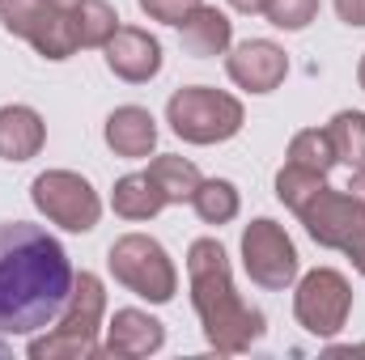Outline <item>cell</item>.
<instances>
[{
	"label": "cell",
	"instance_id": "cell-1",
	"mask_svg": "<svg viewBox=\"0 0 365 360\" xmlns=\"http://www.w3.org/2000/svg\"><path fill=\"white\" fill-rule=\"evenodd\" d=\"M64 246L26 221L0 225V335H34L60 318L73 292Z\"/></svg>",
	"mask_w": 365,
	"mask_h": 360
},
{
	"label": "cell",
	"instance_id": "cell-2",
	"mask_svg": "<svg viewBox=\"0 0 365 360\" xmlns=\"http://www.w3.org/2000/svg\"><path fill=\"white\" fill-rule=\"evenodd\" d=\"M187 280H191V301H195V314L204 322V335L217 352H225V356L247 352L264 335V314L234 292L230 259H225V246L217 238H195L191 242Z\"/></svg>",
	"mask_w": 365,
	"mask_h": 360
},
{
	"label": "cell",
	"instance_id": "cell-3",
	"mask_svg": "<svg viewBox=\"0 0 365 360\" xmlns=\"http://www.w3.org/2000/svg\"><path fill=\"white\" fill-rule=\"evenodd\" d=\"M102 309H106V292H102V280L81 271L73 280V292H68V305L60 309V327L47 331L43 339L30 344V356L34 360H90L98 356V322H102Z\"/></svg>",
	"mask_w": 365,
	"mask_h": 360
},
{
	"label": "cell",
	"instance_id": "cell-4",
	"mask_svg": "<svg viewBox=\"0 0 365 360\" xmlns=\"http://www.w3.org/2000/svg\"><path fill=\"white\" fill-rule=\"evenodd\" d=\"M166 123L187 144H221L242 132V102L208 85H187L166 102Z\"/></svg>",
	"mask_w": 365,
	"mask_h": 360
},
{
	"label": "cell",
	"instance_id": "cell-5",
	"mask_svg": "<svg viewBox=\"0 0 365 360\" xmlns=\"http://www.w3.org/2000/svg\"><path fill=\"white\" fill-rule=\"evenodd\" d=\"M106 263H110V275H115L128 292H136V297H145V301H153V305H166V301L175 297V288H179V275H175L170 255L162 250V242H153V238H145V233L119 238V242L110 246Z\"/></svg>",
	"mask_w": 365,
	"mask_h": 360
},
{
	"label": "cell",
	"instance_id": "cell-6",
	"mask_svg": "<svg viewBox=\"0 0 365 360\" xmlns=\"http://www.w3.org/2000/svg\"><path fill=\"white\" fill-rule=\"evenodd\" d=\"M0 21L47 60H68L77 51L73 13L64 0H0Z\"/></svg>",
	"mask_w": 365,
	"mask_h": 360
},
{
	"label": "cell",
	"instance_id": "cell-7",
	"mask_svg": "<svg viewBox=\"0 0 365 360\" xmlns=\"http://www.w3.org/2000/svg\"><path fill=\"white\" fill-rule=\"evenodd\" d=\"M302 225H306V233L319 242V246H327V250H344L349 259H357L365 250V203L361 199H353L349 191H331V186H323L302 212Z\"/></svg>",
	"mask_w": 365,
	"mask_h": 360
},
{
	"label": "cell",
	"instance_id": "cell-8",
	"mask_svg": "<svg viewBox=\"0 0 365 360\" xmlns=\"http://www.w3.org/2000/svg\"><path fill=\"white\" fill-rule=\"evenodd\" d=\"M30 199H34V208L51 225H60L68 233H90L93 225H98V216H102L98 191L81 174H73V170H47V174H38L34 186H30Z\"/></svg>",
	"mask_w": 365,
	"mask_h": 360
},
{
	"label": "cell",
	"instance_id": "cell-9",
	"mask_svg": "<svg viewBox=\"0 0 365 360\" xmlns=\"http://www.w3.org/2000/svg\"><path fill=\"white\" fill-rule=\"evenodd\" d=\"M353 309V288L340 271L314 268L310 275H302L297 297H293V314L310 335H336L349 322Z\"/></svg>",
	"mask_w": 365,
	"mask_h": 360
},
{
	"label": "cell",
	"instance_id": "cell-10",
	"mask_svg": "<svg viewBox=\"0 0 365 360\" xmlns=\"http://www.w3.org/2000/svg\"><path fill=\"white\" fill-rule=\"evenodd\" d=\"M242 268L259 288H289L297 280V250L276 221H251L242 233Z\"/></svg>",
	"mask_w": 365,
	"mask_h": 360
},
{
	"label": "cell",
	"instance_id": "cell-11",
	"mask_svg": "<svg viewBox=\"0 0 365 360\" xmlns=\"http://www.w3.org/2000/svg\"><path fill=\"white\" fill-rule=\"evenodd\" d=\"M102 51H106V68L128 85H145V81H153L162 73V43L149 30L119 26Z\"/></svg>",
	"mask_w": 365,
	"mask_h": 360
},
{
	"label": "cell",
	"instance_id": "cell-12",
	"mask_svg": "<svg viewBox=\"0 0 365 360\" xmlns=\"http://www.w3.org/2000/svg\"><path fill=\"white\" fill-rule=\"evenodd\" d=\"M225 73H230V81L242 85V90L272 93L276 85L284 81V73H289V55H284L276 43H268V38H247V43H238V47L230 51Z\"/></svg>",
	"mask_w": 365,
	"mask_h": 360
},
{
	"label": "cell",
	"instance_id": "cell-13",
	"mask_svg": "<svg viewBox=\"0 0 365 360\" xmlns=\"http://www.w3.org/2000/svg\"><path fill=\"white\" fill-rule=\"evenodd\" d=\"M162 344H166V327L158 318H149L140 309H115V318L106 327L102 352L106 356L136 360V356H149V352H162Z\"/></svg>",
	"mask_w": 365,
	"mask_h": 360
},
{
	"label": "cell",
	"instance_id": "cell-14",
	"mask_svg": "<svg viewBox=\"0 0 365 360\" xmlns=\"http://www.w3.org/2000/svg\"><path fill=\"white\" fill-rule=\"evenodd\" d=\"M106 144H110L119 157H132V162L149 157L153 144H158V123H153V115H149L145 106H119V110H110V119H106Z\"/></svg>",
	"mask_w": 365,
	"mask_h": 360
},
{
	"label": "cell",
	"instance_id": "cell-15",
	"mask_svg": "<svg viewBox=\"0 0 365 360\" xmlns=\"http://www.w3.org/2000/svg\"><path fill=\"white\" fill-rule=\"evenodd\" d=\"M179 38H182V51L195 55V60H208V55H221L234 38V21L208 4L191 9L187 17L179 21Z\"/></svg>",
	"mask_w": 365,
	"mask_h": 360
},
{
	"label": "cell",
	"instance_id": "cell-16",
	"mask_svg": "<svg viewBox=\"0 0 365 360\" xmlns=\"http://www.w3.org/2000/svg\"><path fill=\"white\" fill-rule=\"evenodd\" d=\"M47 140V127L38 110L30 106H0V157L4 162H30Z\"/></svg>",
	"mask_w": 365,
	"mask_h": 360
},
{
	"label": "cell",
	"instance_id": "cell-17",
	"mask_svg": "<svg viewBox=\"0 0 365 360\" xmlns=\"http://www.w3.org/2000/svg\"><path fill=\"white\" fill-rule=\"evenodd\" d=\"M110 208L123 216V221H149L166 208V195L162 186L149 179V174H128V179L115 182L110 191Z\"/></svg>",
	"mask_w": 365,
	"mask_h": 360
},
{
	"label": "cell",
	"instance_id": "cell-18",
	"mask_svg": "<svg viewBox=\"0 0 365 360\" xmlns=\"http://www.w3.org/2000/svg\"><path fill=\"white\" fill-rule=\"evenodd\" d=\"M68 13H73L77 47H106L110 34L119 30V13L106 0H77V4H68Z\"/></svg>",
	"mask_w": 365,
	"mask_h": 360
},
{
	"label": "cell",
	"instance_id": "cell-19",
	"mask_svg": "<svg viewBox=\"0 0 365 360\" xmlns=\"http://www.w3.org/2000/svg\"><path fill=\"white\" fill-rule=\"evenodd\" d=\"M149 179L162 186V195H166V203H182V199H191L195 191H200V170L187 162V157H158V162H149V170H145Z\"/></svg>",
	"mask_w": 365,
	"mask_h": 360
},
{
	"label": "cell",
	"instance_id": "cell-20",
	"mask_svg": "<svg viewBox=\"0 0 365 360\" xmlns=\"http://www.w3.org/2000/svg\"><path fill=\"white\" fill-rule=\"evenodd\" d=\"M191 208L204 225H230L238 216V191L225 179H204L200 191L191 195Z\"/></svg>",
	"mask_w": 365,
	"mask_h": 360
},
{
	"label": "cell",
	"instance_id": "cell-21",
	"mask_svg": "<svg viewBox=\"0 0 365 360\" xmlns=\"http://www.w3.org/2000/svg\"><path fill=\"white\" fill-rule=\"evenodd\" d=\"M327 140L336 149V162L365 166V115L361 110H340L327 123Z\"/></svg>",
	"mask_w": 365,
	"mask_h": 360
},
{
	"label": "cell",
	"instance_id": "cell-22",
	"mask_svg": "<svg viewBox=\"0 0 365 360\" xmlns=\"http://www.w3.org/2000/svg\"><path fill=\"white\" fill-rule=\"evenodd\" d=\"M289 166H302V170H310V174H327V170L336 166V149H331V140H327V127H323V132H319V127L297 132V136L289 140Z\"/></svg>",
	"mask_w": 365,
	"mask_h": 360
},
{
	"label": "cell",
	"instance_id": "cell-23",
	"mask_svg": "<svg viewBox=\"0 0 365 360\" xmlns=\"http://www.w3.org/2000/svg\"><path fill=\"white\" fill-rule=\"evenodd\" d=\"M327 186V174H310V170H302V166H289L284 162V170L276 174V195H280V203L284 208H293V212H302L319 191Z\"/></svg>",
	"mask_w": 365,
	"mask_h": 360
},
{
	"label": "cell",
	"instance_id": "cell-24",
	"mask_svg": "<svg viewBox=\"0 0 365 360\" xmlns=\"http://www.w3.org/2000/svg\"><path fill=\"white\" fill-rule=\"evenodd\" d=\"M264 17L276 30H306L319 17V0H268Z\"/></svg>",
	"mask_w": 365,
	"mask_h": 360
},
{
	"label": "cell",
	"instance_id": "cell-25",
	"mask_svg": "<svg viewBox=\"0 0 365 360\" xmlns=\"http://www.w3.org/2000/svg\"><path fill=\"white\" fill-rule=\"evenodd\" d=\"M204 0H140V13L153 17V21H166V26H179L191 9H200Z\"/></svg>",
	"mask_w": 365,
	"mask_h": 360
},
{
	"label": "cell",
	"instance_id": "cell-26",
	"mask_svg": "<svg viewBox=\"0 0 365 360\" xmlns=\"http://www.w3.org/2000/svg\"><path fill=\"white\" fill-rule=\"evenodd\" d=\"M336 13L349 26H365V0H336Z\"/></svg>",
	"mask_w": 365,
	"mask_h": 360
},
{
	"label": "cell",
	"instance_id": "cell-27",
	"mask_svg": "<svg viewBox=\"0 0 365 360\" xmlns=\"http://www.w3.org/2000/svg\"><path fill=\"white\" fill-rule=\"evenodd\" d=\"M349 195H353V199H361V203H365V166L357 170V174H353V182H349Z\"/></svg>",
	"mask_w": 365,
	"mask_h": 360
},
{
	"label": "cell",
	"instance_id": "cell-28",
	"mask_svg": "<svg viewBox=\"0 0 365 360\" xmlns=\"http://www.w3.org/2000/svg\"><path fill=\"white\" fill-rule=\"evenodd\" d=\"M230 4H234L238 13H264V9H268V0H230Z\"/></svg>",
	"mask_w": 365,
	"mask_h": 360
},
{
	"label": "cell",
	"instance_id": "cell-29",
	"mask_svg": "<svg viewBox=\"0 0 365 360\" xmlns=\"http://www.w3.org/2000/svg\"><path fill=\"white\" fill-rule=\"evenodd\" d=\"M353 263H357V271H361V275H365V250H361V255H357V259H353Z\"/></svg>",
	"mask_w": 365,
	"mask_h": 360
},
{
	"label": "cell",
	"instance_id": "cell-30",
	"mask_svg": "<svg viewBox=\"0 0 365 360\" xmlns=\"http://www.w3.org/2000/svg\"><path fill=\"white\" fill-rule=\"evenodd\" d=\"M357 81H361V90H365V60H361V68H357Z\"/></svg>",
	"mask_w": 365,
	"mask_h": 360
},
{
	"label": "cell",
	"instance_id": "cell-31",
	"mask_svg": "<svg viewBox=\"0 0 365 360\" xmlns=\"http://www.w3.org/2000/svg\"><path fill=\"white\" fill-rule=\"evenodd\" d=\"M64 4H77V0H64Z\"/></svg>",
	"mask_w": 365,
	"mask_h": 360
},
{
	"label": "cell",
	"instance_id": "cell-32",
	"mask_svg": "<svg viewBox=\"0 0 365 360\" xmlns=\"http://www.w3.org/2000/svg\"><path fill=\"white\" fill-rule=\"evenodd\" d=\"M0 356H4V344H0Z\"/></svg>",
	"mask_w": 365,
	"mask_h": 360
},
{
	"label": "cell",
	"instance_id": "cell-33",
	"mask_svg": "<svg viewBox=\"0 0 365 360\" xmlns=\"http://www.w3.org/2000/svg\"><path fill=\"white\" fill-rule=\"evenodd\" d=\"M357 352H365V344H361V348H357Z\"/></svg>",
	"mask_w": 365,
	"mask_h": 360
}]
</instances>
